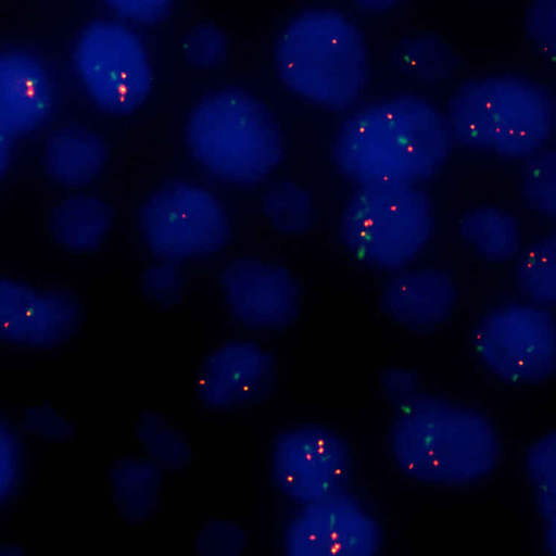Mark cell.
<instances>
[{
	"mask_svg": "<svg viewBox=\"0 0 556 556\" xmlns=\"http://www.w3.org/2000/svg\"><path fill=\"white\" fill-rule=\"evenodd\" d=\"M390 446L402 472L438 484L471 483L491 472L501 456L498 437L484 416L437 400L404 405Z\"/></svg>",
	"mask_w": 556,
	"mask_h": 556,
	"instance_id": "obj_1",
	"label": "cell"
},
{
	"mask_svg": "<svg viewBox=\"0 0 556 556\" xmlns=\"http://www.w3.org/2000/svg\"><path fill=\"white\" fill-rule=\"evenodd\" d=\"M445 149L437 114L425 103L395 100L350 119L338 143L341 166L367 182L407 184L425 176Z\"/></svg>",
	"mask_w": 556,
	"mask_h": 556,
	"instance_id": "obj_2",
	"label": "cell"
},
{
	"mask_svg": "<svg viewBox=\"0 0 556 556\" xmlns=\"http://www.w3.org/2000/svg\"><path fill=\"white\" fill-rule=\"evenodd\" d=\"M363 49L345 18L331 11H311L285 30L277 46L282 79L296 92L331 106H343L358 92Z\"/></svg>",
	"mask_w": 556,
	"mask_h": 556,
	"instance_id": "obj_3",
	"label": "cell"
},
{
	"mask_svg": "<svg viewBox=\"0 0 556 556\" xmlns=\"http://www.w3.org/2000/svg\"><path fill=\"white\" fill-rule=\"evenodd\" d=\"M188 141L205 167L231 181L262 178L280 155L278 136L265 109L233 91L216 93L198 104L189 118Z\"/></svg>",
	"mask_w": 556,
	"mask_h": 556,
	"instance_id": "obj_4",
	"label": "cell"
},
{
	"mask_svg": "<svg viewBox=\"0 0 556 556\" xmlns=\"http://www.w3.org/2000/svg\"><path fill=\"white\" fill-rule=\"evenodd\" d=\"M425 200L407 184L367 182L346 208L344 239L354 255L371 265L408 263L429 235Z\"/></svg>",
	"mask_w": 556,
	"mask_h": 556,
	"instance_id": "obj_5",
	"label": "cell"
},
{
	"mask_svg": "<svg viewBox=\"0 0 556 556\" xmlns=\"http://www.w3.org/2000/svg\"><path fill=\"white\" fill-rule=\"evenodd\" d=\"M453 123L468 142L505 153H527L548 130L549 105L538 89L489 80L465 88L453 102Z\"/></svg>",
	"mask_w": 556,
	"mask_h": 556,
	"instance_id": "obj_6",
	"label": "cell"
},
{
	"mask_svg": "<svg viewBox=\"0 0 556 556\" xmlns=\"http://www.w3.org/2000/svg\"><path fill=\"white\" fill-rule=\"evenodd\" d=\"M74 62L89 94L109 112H131L150 91L143 47L122 24L98 21L88 25L75 45Z\"/></svg>",
	"mask_w": 556,
	"mask_h": 556,
	"instance_id": "obj_7",
	"label": "cell"
},
{
	"mask_svg": "<svg viewBox=\"0 0 556 556\" xmlns=\"http://www.w3.org/2000/svg\"><path fill=\"white\" fill-rule=\"evenodd\" d=\"M473 345L484 365L501 379L542 381L554 372L556 364L554 316L531 305L498 307L477 326Z\"/></svg>",
	"mask_w": 556,
	"mask_h": 556,
	"instance_id": "obj_8",
	"label": "cell"
},
{
	"mask_svg": "<svg viewBox=\"0 0 556 556\" xmlns=\"http://www.w3.org/2000/svg\"><path fill=\"white\" fill-rule=\"evenodd\" d=\"M379 545L378 522L344 491L303 505L285 534L287 556H376Z\"/></svg>",
	"mask_w": 556,
	"mask_h": 556,
	"instance_id": "obj_9",
	"label": "cell"
},
{
	"mask_svg": "<svg viewBox=\"0 0 556 556\" xmlns=\"http://www.w3.org/2000/svg\"><path fill=\"white\" fill-rule=\"evenodd\" d=\"M350 471L348 447L329 430L301 428L281 435L275 444L274 482L302 505L343 492Z\"/></svg>",
	"mask_w": 556,
	"mask_h": 556,
	"instance_id": "obj_10",
	"label": "cell"
},
{
	"mask_svg": "<svg viewBox=\"0 0 556 556\" xmlns=\"http://www.w3.org/2000/svg\"><path fill=\"white\" fill-rule=\"evenodd\" d=\"M141 225L151 247L169 255L212 250L226 231L215 198L204 189L186 185L156 192L143 206Z\"/></svg>",
	"mask_w": 556,
	"mask_h": 556,
	"instance_id": "obj_11",
	"label": "cell"
},
{
	"mask_svg": "<svg viewBox=\"0 0 556 556\" xmlns=\"http://www.w3.org/2000/svg\"><path fill=\"white\" fill-rule=\"evenodd\" d=\"M78 317L67 295L0 277V340L47 346L64 340Z\"/></svg>",
	"mask_w": 556,
	"mask_h": 556,
	"instance_id": "obj_12",
	"label": "cell"
},
{
	"mask_svg": "<svg viewBox=\"0 0 556 556\" xmlns=\"http://www.w3.org/2000/svg\"><path fill=\"white\" fill-rule=\"evenodd\" d=\"M51 106V86L42 64L22 51L0 53V125L9 136L36 128Z\"/></svg>",
	"mask_w": 556,
	"mask_h": 556,
	"instance_id": "obj_13",
	"label": "cell"
},
{
	"mask_svg": "<svg viewBox=\"0 0 556 556\" xmlns=\"http://www.w3.org/2000/svg\"><path fill=\"white\" fill-rule=\"evenodd\" d=\"M453 281L443 273L412 271L396 277L386 290V304L399 321L430 326L441 321L454 300Z\"/></svg>",
	"mask_w": 556,
	"mask_h": 556,
	"instance_id": "obj_14",
	"label": "cell"
},
{
	"mask_svg": "<svg viewBox=\"0 0 556 556\" xmlns=\"http://www.w3.org/2000/svg\"><path fill=\"white\" fill-rule=\"evenodd\" d=\"M231 273L230 302L242 318L260 324H274L292 306L290 281L282 273L264 266H239Z\"/></svg>",
	"mask_w": 556,
	"mask_h": 556,
	"instance_id": "obj_15",
	"label": "cell"
},
{
	"mask_svg": "<svg viewBox=\"0 0 556 556\" xmlns=\"http://www.w3.org/2000/svg\"><path fill=\"white\" fill-rule=\"evenodd\" d=\"M265 372L261 352L251 344H233L218 351L210 361L203 392L215 403H231L253 390Z\"/></svg>",
	"mask_w": 556,
	"mask_h": 556,
	"instance_id": "obj_16",
	"label": "cell"
},
{
	"mask_svg": "<svg viewBox=\"0 0 556 556\" xmlns=\"http://www.w3.org/2000/svg\"><path fill=\"white\" fill-rule=\"evenodd\" d=\"M48 173L58 181L79 185L90 180L103 162L99 140L84 130H64L49 138L45 152Z\"/></svg>",
	"mask_w": 556,
	"mask_h": 556,
	"instance_id": "obj_17",
	"label": "cell"
},
{
	"mask_svg": "<svg viewBox=\"0 0 556 556\" xmlns=\"http://www.w3.org/2000/svg\"><path fill=\"white\" fill-rule=\"evenodd\" d=\"M51 223L55 239L65 248L92 249L108 229L109 210L96 197H68L54 208Z\"/></svg>",
	"mask_w": 556,
	"mask_h": 556,
	"instance_id": "obj_18",
	"label": "cell"
},
{
	"mask_svg": "<svg viewBox=\"0 0 556 556\" xmlns=\"http://www.w3.org/2000/svg\"><path fill=\"white\" fill-rule=\"evenodd\" d=\"M526 470L544 525L545 546L556 554V435L552 431L533 442L526 454Z\"/></svg>",
	"mask_w": 556,
	"mask_h": 556,
	"instance_id": "obj_19",
	"label": "cell"
},
{
	"mask_svg": "<svg viewBox=\"0 0 556 556\" xmlns=\"http://www.w3.org/2000/svg\"><path fill=\"white\" fill-rule=\"evenodd\" d=\"M555 264L554 238L531 247L519 262L517 269L519 288L536 304L551 305L555 302Z\"/></svg>",
	"mask_w": 556,
	"mask_h": 556,
	"instance_id": "obj_20",
	"label": "cell"
},
{
	"mask_svg": "<svg viewBox=\"0 0 556 556\" xmlns=\"http://www.w3.org/2000/svg\"><path fill=\"white\" fill-rule=\"evenodd\" d=\"M463 232L469 243L489 260H508L518 249L515 225L497 214H479L466 218Z\"/></svg>",
	"mask_w": 556,
	"mask_h": 556,
	"instance_id": "obj_21",
	"label": "cell"
},
{
	"mask_svg": "<svg viewBox=\"0 0 556 556\" xmlns=\"http://www.w3.org/2000/svg\"><path fill=\"white\" fill-rule=\"evenodd\" d=\"M264 212L283 230L304 227L309 217L306 193L289 184L277 185L264 197Z\"/></svg>",
	"mask_w": 556,
	"mask_h": 556,
	"instance_id": "obj_22",
	"label": "cell"
},
{
	"mask_svg": "<svg viewBox=\"0 0 556 556\" xmlns=\"http://www.w3.org/2000/svg\"><path fill=\"white\" fill-rule=\"evenodd\" d=\"M213 528L219 540H216L206 530L201 532L199 547L206 556H236L243 547L244 538L242 531L229 523H213Z\"/></svg>",
	"mask_w": 556,
	"mask_h": 556,
	"instance_id": "obj_23",
	"label": "cell"
},
{
	"mask_svg": "<svg viewBox=\"0 0 556 556\" xmlns=\"http://www.w3.org/2000/svg\"><path fill=\"white\" fill-rule=\"evenodd\" d=\"M186 51L195 63H213L225 53L224 37L212 26H200L189 37L186 43Z\"/></svg>",
	"mask_w": 556,
	"mask_h": 556,
	"instance_id": "obj_24",
	"label": "cell"
},
{
	"mask_svg": "<svg viewBox=\"0 0 556 556\" xmlns=\"http://www.w3.org/2000/svg\"><path fill=\"white\" fill-rule=\"evenodd\" d=\"M18 470L16 440L0 419V504L14 486Z\"/></svg>",
	"mask_w": 556,
	"mask_h": 556,
	"instance_id": "obj_25",
	"label": "cell"
},
{
	"mask_svg": "<svg viewBox=\"0 0 556 556\" xmlns=\"http://www.w3.org/2000/svg\"><path fill=\"white\" fill-rule=\"evenodd\" d=\"M108 4L121 15L136 21H154L168 9V1H109Z\"/></svg>",
	"mask_w": 556,
	"mask_h": 556,
	"instance_id": "obj_26",
	"label": "cell"
},
{
	"mask_svg": "<svg viewBox=\"0 0 556 556\" xmlns=\"http://www.w3.org/2000/svg\"><path fill=\"white\" fill-rule=\"evenodd\" d=\"M10 136L0 125V174L5 169L10 157Z\"/></svg>",
	"mask_w": 556,
	"mask_h": 556,
	"instance_id": "obj_27",
	"label": "cell"
},
{
	"mask_svg": "<svg viewBox=\"0 0 556 556\" xmlns=\"http://www.w3.org/2000/svg\"><path fill=\"white\" fill-rule=\"evenodd\" d=\"M3 556H16V554H15V553H12V552H10V553L8 552V553H7L5 555H3Z\"/></svg>",
	"mask_w": 556,
	"mask_h": 556,
	"instance_id": "obj_28",
	"label": "cell"
}]
</instances>
